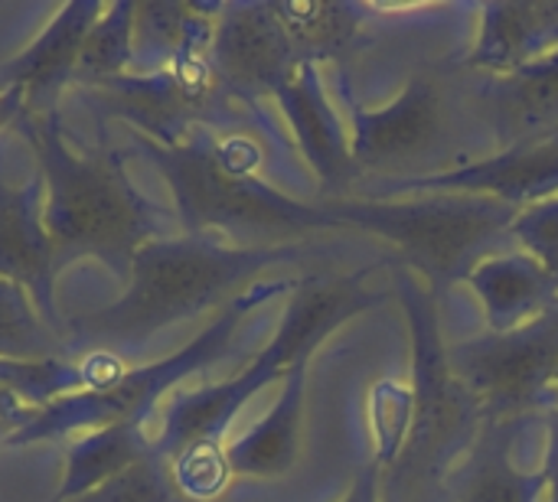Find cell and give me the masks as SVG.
Segmentation results:
<instances>
[{"mask_svg":"<svg viewBox=\"0 0 558 502\" xmlns=\"http://www.w3.org/2000/svg\"><path fill=\"white\" fill-rule=\"evenodd\" d=\"M46 183L36 173L29 183L13 186L0 160V281L23 287L39 320L65 343L56 310V252L46 232Z\"/></svg>","mask_w":558,"mask_h":502,"instance_id":"4fadbf2b","label":"cell"},{"mask_svg":"<svg viewBox=\"0 0 558 502\" xmlns=\"http://www.w3.org/2000/svg\"><path fill=\"white\" fill-rule=\"evenodd\" d=\"M464 284L481 301L484 323L490 333L517 330L533 317L546 314L558 301L556 281L520 248L481 261Z\"/></svg>","mask_w":558,"mask_h":502,"instance_id":"d6986e66","label":"cell"},{"mask_svg":"<svg viewBox=\"0 0 558 502\" xmlns=\"http://www.w3.org/2000/svg\"><path fill=\"white\" fill-rule=\"evenodd\" d=\"M222 3L144 0L134 10V62L144 59L147 72L167 69L183 59L209 56Z\"/></svg>","mask_w":558,"mask_h":502,"instance_id":"44dd1931","label":"cell"},{"mask_svg":"<svg viewBox=\"0 0 558 502\" xmlns=\"http://www.w3.org/2000/svg\"><path fill=\"white\" fill-rule=\"evenodd\" d=\"M23 111V88H0V131L16 127Z\"/></svg>","mask_w":558,"mask_h":502,"instance_id":"f546056e","label":"cell"},{"mask_svg":"<svg viewBox=\"0 0 558 502\" xmlns=\"http://www.w3.org/2000/svg\"><path fill=\"white\" fill-rule=\"evenodd\" d=\"M396 261H369L350 271H311L301 274L288 294V307L275 340L235 376L196 392H177L163 412L154 448L170 461L180 493L193 502H213L229 483L226 434L235 415L278 376H288L298 363H311L314 350L333 336L347 320L373 310L386 301V287L376 291L369 278L376 268Z\"/></svg>","mask_w":558,"mask_h":502,"instance_id":"6da1fadb","label":"cell"},{"mask_svg":"<svg viewBox=\"0 0 558 502\" xmlns=\"http://www.w3.org/2000/svg\"><path fill=\"white\" fill-rule=\"evenodd\" d=\"M396 294L412 333V399L396 457L379 470V502H454L451 480L477 444L487 415L448 363L441 307L432 291L396 265Z\"/></svg>","mask_w":558,"mask_h":502,"instance_id":"8992f818","label":"cell"},{"mask_svg":"<svg viewBox=\"0 0 558 502\" xmlns=\"http://www.w3.org/2000/svg\"><path fill=\"white\" fill-rule=\"evenodd\" d=\"M150 448H154V438H147V428H137L128 421L75 438V444H69L65 451L62 483L52 502H72L98 490L101 483H108L111 477L137 464Z\"/></svg>","mask_w":558,"mask_h":502,"instance_id":"7402d4cb","label":"cell"},{"mask_svg":"<svg viewBox=\"0 0 558 502\" xmlns=\"http://www.w3.org/2000/svg\"><path fill=\"white\" fill-rule=\"evenodd\" d=\"M298 281H301V274H278V278H265V281L252 284L242 297H235L229 307H222L216 314V320L196 340H190L180 353L128 369L108 392H72V395H62V399L43 405L39 415L33 418V425L23 428L16 438H10L3 448H29L39 441L82 438L88 431H98V428H108L118 421L147 428L163 392H170L183 379L232 356L245 320L268 301L291 294Z\"/></svg>","mask_w":558,"mask_h":502,"instance_id":"ba28073f","label":"cell"},{"mask_svg":"<svg viewBox=\"0 0 558 502\" xmlns=\"http://www.w3.org/2000/svg\"><path fill=\"white\" fill-rule=\"evenodd\" d=\"M36 415H39V405L26 402L13 389H0V448L10 438H16L23 428H29Z\"/></svg>","mask_w":558,"mask_h":502,"instance_id":"4316f807","label":"cell"},{"mask_svg":"<svg viewBox=\"0 0 558 502\" xmlns=\"http://www.w3.org/2000/svg\"><path fill=\"white\" fill-rule=\"evenodd\" d=\"M556 389H558V376H556Z\"/></svg>","mask_w":558,"mask_h":502,"instance_id":"4dcf8cb0","label":"cell"},{"mask_svg":"<svg viewBox=\"0 0 558 502\" xmlns=\"http://www.w3.org/2000/svg\"><path fill=\"white\" fill-rule=\"evenodd\" d=\"M275 13L294 46L301 65L343 69L376 36L379 7L356 0H275Z\"/></svg>","mask_w":558,"mask_h":502,"instance_id":"2e32d148","label":"cell"},{"mask_svg":"<svg viewBox=\"0 0 558 502\" xmlns=\"http://www.w3.org/2000/svg\"><path fill=\"white\" fill-rule=\"evenodd\" d=\"M513 245L526 252L558 287V193L549 199L530 203L513 219Z\"/></svg>","mask_w":558,"mask_h":502,"instance_id":"484cf974","label":"cell"},{"mask_svg":"<svg viewBox=\"0 0 558 502\" xmlns=\"http://www.w3.org/2000/svg\"><path fill=\"white\" fill-rule=\"evenodd\" d=\"M448 363L487 421H543L558 402V301L517 330H481L448 343Z\"/></svg>","mask_w":558,"mask_h":502,"instance_id":"30bf717a","label":"cell"},{"mask_svg":"<svg viewBox=\"0 0 558 502\" xmlns=\"http://www.w3.org/2000/svg\"><path fill=\"white\" fill-rule=\"evenodd\" d=\"M209 62L229 98L248 111H262V105L271 101L301 69L275 13V0L222 3Z\"/></svg>","mask_w":558,"mask_h":502,"instance_id":"8fae6325","label":"cell"},{"mask_svg":"<svg viewBox=\"0 0 558 502\" xmlns=\"http://www.w3.org/2000/svg\"><path fill=\"white\" fill-rule=\"evenodd\" d=\"M340 258L343 248L330 238L275 248H235L206 235L154 238L134 255L128 291L114 304L72 320L69 340L85 353L121 356L173 323L229 307L275 268L327 271V261Z\"/></svg>","mask_w":558,"mask_h":502,"instance_id":"7a4b0ae2","label":"cell"},{"mask_svg":"<svg viewBox=\"0 0 558 502\" xmlns=\"http://www.w3.org/2000/svg\"><path fill=\"white\" fill-rule=\"evenodd\" d=\"M16 131L29 140L46 183V232L56 268L78 258H98L114 278H131L134 255L163 238L170 216L147 199L128 176V154L98 140L95 150H72L62 114H26Z\"/></svg>","mask_w":558,"mask_h":502,"instance_id":"5b68a950","label":"cell"},{"mask_svg":"<svg viewBox=\"0 0 558 502\" xmlns=\"http://www.w3.org/2000/svg\"><path fill=\"white\" fill-rule=\"evenodd\" d=\"M294 147L317 180V199H350L360 183L353 150H350V127L340 105L330 98L324 69L301 65L291 82L275 95Z\"/></svg>","mask_w":558,"mask_h":502,"instance_id":"7c38bea8","label":"cell"},{"mask_svg":"<svg viewBox=\"0 0 558 502\" xmlns=\"http://www.w3.org/2000/svg\"><path fill=\"white\" fill-rule=\"evenodd\" d=\"M131 147L163 173L183 235L275 248L343 232L327 199H298L258 173L265 157L248 131H196L177 147L131 131Z\"/></svg>","mask_w":558,"mask_h":502,"instance_id":"277c9868","label":"cell"},{"mask_svg":"<svg viewBox=\"0 0 558 502\" xmlns=\"http://www.w3.org/2000/svg\"><path fill=\"white\" fill-rule=\"evenodd\" d=\"M543 421H484L477 444L451 480L454 502H546V470L520 464V441Z\"/></svg>","mask_w":558,"mask_h":502,"instance_id":"e0dca14e","label":"cell"},{"mask_svg":"<svg viewBox=\"0 0 558 502\" xmlns=\"http://www.w3.org/2000/svg\"><path fill=\"white\" fill-rule=\"evenodd\" d=\"M72 502H193L186 500L173 480L170 461L150 448L137 464H131L128 470H121L118 477H111L108 483H101L98 490L78 497Z\"/></svg>","mask_w":558,"mask_h":502,"instance_id":"d4e9b609","label":"cell"},{"mask_svg":"<svg viewBox=\"0 0 558 502\" xmlns=\"http://www.w3.org/2000/svg\"><path fill=\"white\" fill-rule=\"evenodd\" d=\"M558 52V0H487L464 62L484 75H513Z\"/></svg>","mask_w":558,"mask_h":502,"instance_id":"9a60e30c","label":"cell"},{"mask_svg":"<svg viewBox=\"0 0 558 502\" xmlns=\"http://www.w3.org/2000/svg\"><path fill=\"white\" fill-rule=\"evenodd\" d=\"M304 399H307V363H298L284 376V392L275 402V408L239 441L226 444V464L232 477L275 480L294 467L301 448Z\"/></svg>","mask_w":558,"mask_h":502,"instance_id":"ffe728a7","label":"cell"},{"mask_svg":"<svg viewBox=\"0 0 558 502\" xmlns=\"http://www.w3.org/2000/svg\"><path fill=\"white\" fill-rule=\"evenodd\" d=\"M343 232H363L389 245L432 297L441 301L468 274L513 245L520 206L487 193H422L402 199H327Z\"/></svg>","mask_w":558,"mask_h":502,"instance_id":"52a82bcc","label":"cell"},{"mask_svg":"<svg viewBox=\"0 0 558 502\" xmlns=\"http://www.w3.org/2000/svg\"><path fill=\"white\" fill-rule=\"evenodd\" d=\"M95 124L118 118L160 147H177L196 131H232L239 101L229 98L209 56L183 59L157 72H128L95 88H78Z\"/></svg>","mask_w":558,"mask_h":502,"instance_id":"9c48e42d","label":"cell"},{"mask_svg":"<svg viewBox=\"0 0 558 502\" xmlns=\"http://www.w3.org/2000/svg\"><path fill=\"white\" fill-rule=\"evenodd\" d=\"M543 428H546V464H543V470H546V483H549L546 502H558V402L546 412Z\"/></svg>","mask_w":558,"mask_h":502,"instance_id":"83f0119b","label":"cell"},{"mask_svg":"<svg viewBox=\"0 0 558 502\" xmlns=\"http://www.w3.org/2000/svg\"><path fill=\"white\" fill-rule=\"evenodd\" d=\"M487 78L464 56L418 65L402 88L373 108L337 101L350 127V150L360 183L350 196L373 186L418 183L471 170L497 157L487 111Z\"/></svg>","mask_w":558,"mask_h":502,"instance_id":"3957f363","label":"cell"},{"mask_svg":"<svg viewBox=\"0 0 558 502\" xmlns=\"http://www.w3.org/2000/svg\"><path fill=\"white\" fill-rule=\"evenodd\" d=\"M487 111L497 150H520L558 134V52L513 75L487 78Z\"/></svg>","mask_w":558,"mask_h":502,"instance_id":"ac0fdd59","label":"cell"},{"mask_svg":"<svg viewBox=\"0 0 558 502\" xmlns=\"http://www.w3.org/2000/svg\"><path fill=\"white\" fill-rule=\"evenodd\" d=\"M134 0H118L108 3L105 13L95 20L88 29L78 62H75V78L72 88H95L111 78H121L134 65Z\"/></svg>","mask_w":558,"mask_h":502,"instance_id":"603a6c76","label":"cell"},{"mask_svg":"<svg viewBox=\"0 0 558 502\" xmlns=\"http://www.w3.org/2000/svg\"><path fill=\"white\" fill-rule=\"evenodd\" d=\"M101 13L98 0L62 3L23 52L0 62V88H23L26 114L59 111V95L72 85L82 42Z\"/></svg>","mask_w":558,"mask_h":502,"instance_id":"5bb4252c","label":"cell"},{"mask_svg":"<svg viewBox=\"0 0 558 502\" xmlns=\"http://www.w3.org/2000/svg\"><path fill=\"white\" fill-rule=\"evenodd\" d=\"M340 502H379V470H376V464L360 470L356 483L350 487V493Z\"/></svg>","mask_w":558,"mask_h":502,"instance_id":"f1b7e54d","label":"cell"},{"mask_svg":"<svg viewBox=\"0 0 558 502\" xmlns=\"http://www.w3.org/2000/svg\"><path fill=\"white\" fill-rule=\"evenodd\" d=\"M36 314L29 294L10 281H0V356L10 359H52L62 353L59 340Z\"/></svg>","mask_w":558,"mask_h":502,"instance_id":"cb8c5ba5","label":"cell"}]
</instances>
